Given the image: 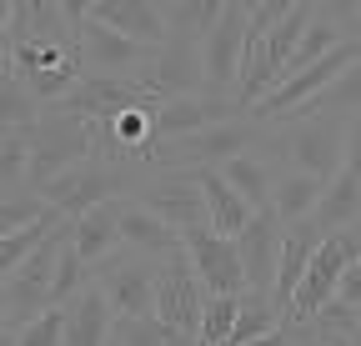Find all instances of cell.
<instances>
[{
	"label": "cell",
	"instance_id": "cb8c5ba5",
	"mask_svg": "<svg viewBox=\"0 0 361 346\" xmlns=\"http://www.w3.org/2000/svg\"><path fill=\"white\" fill-rule=\"evenodd\" d=\"M45 116V106L25 91V80L16 70L0 75V131H35Z\"/></svg>",
	"mask_w": 361,
	"mask_h": 346
},
{
	"label": "cell",
	"instance_id": "30bf717a",
	"mask_svg": "<svg viewBox=\"0 0 361 346\" xmlns=\"http://www.w3.org/2000/svg\"><path fill=\"white\" fill-rule=\"evenodd\" d=\"M201 316H206V286L191 271L186 251L161 261V291H156V321H166L171 331L191 336L201 346Z\"/></svg>",
	"mask_w": 361,
	"mask_h": 346
},
{
	"label": "cell",
	"instance_id": "f546056e",
	"mask_svg": "<svg viewBox=\"0 0 361 346\" xmlns=\"http://www.w3.org/2000/svg\"><path fill=\"white\" fill-rule=\"evenodd\" d=\"M171 336L176 331L156 316H116V326H111L116 346H171Z\"/></svg>",
	"mask_w": 361,
	"mask_h": 346
},
{
	"label": "cell",
	"instance_id": "4316f807",
	"mask_svg": "<svg viewBox=\"0 0 361 346\" xmlns=\"http://www.w3.org/2000/svg\"><path fill=\"white\" fill-rule=\"evenodd\" d=\"M276 326H281V311L271 307V296H256V291H246V296H241V316H236V331H231V341H226V346H251V341L271 336Z\"/></svg>",
	"mask_w": 361,
	"mask_h": 346
},
{
	"label": "cell",
	"instance_id": "f35d334b",
	"mask_svg": "<svg viewBox=\"0 0 361 346\" xmlns=\"http://www.w3.org/2000/svg\"><path fill=\"white\" fill-rule=\"evenodd\" d=\"M0 346H20V331H16V326H6V331H0Z\"/></svg>",
	"mask_w": 361,
	"mask_h": 346
},
{
	"label": "cell",
	"instance_id": "2e32d148",
	"mask_svg": "<svg viewBox=\"0 0 361 346\" xmlns=\"http://www.w3.org/2000/svg\"><path fill=\"white\" fill-rule=\"evenodd\" d=\"M121 241L135 251V256H151V261H171L180 256V231H171L156 211H146L135 196H121Z\"/></svg>",
	"mask_w": 361,
	"mask_h": 346
},
{
	"label": "cell",
	"instance_id": "44dd1931",
	"mask_svg": "<svg viewBox=\"0 0 361 346\" xmlns=\"http://www.w3.org/2000/svg\"><path fill=\"white\" fill-rule=\"evenodd\" d=\"M226 186H231L251 211H271V196H276V171H271L266 156H236L221 166Z\"/></svg>",
	"mask_w": 361,
	"mask_h": 346
},
{
	"label": "cell",
	"instance_id": "7a4b0ae2",
	"mask_svg": "<svg viewBox=\"0 0 361 346\" xmlns=\"http://www.w3.org/2000/svg\"><path fill=\"white\" fill-rule=\"evenodd\" d=\"M90 156H96V136H90V125L45 111L40 125L30 131V176H25L30 196H40L56 176H66L71 166H80V161H90Z\"/></svg>",
	"mask_w": 361,
	"mask_h": 346
},
{
	"label": "cell",
	"instance_id": "8fae6325",
	"mask_svg": "<svg viewBox=\"0 0 361 346\" xmlns=\"http://www.w3.org/2000/svg\"><path fill=\"white\" fill-rule=\"evenodd\" d=\"M156 101H180V96H211L206 91V61H201V46L196 40H180L171 35L166 51H156V61L135 75Z\"/></svg>",
	"mask_w": 361,
	"mask_h": 346
},
{
	"label": "cell",
	"instance_id": "1f68e13d",
	"mask_svg": "<svg viewBox=\"0 0 361 346\" xmlns=\"http://www.w3.org/2000/svg\"><path fill=\"white\" fill-rule=\"evenodd\" d=\"M51 211L40 196H0V236H16L25 226H35L40 216Z\"/></svg>",
	"mask_w": 361,
	"mask_h": 346
},
{
	"label": "cell",
	"instance_id": "ffe728a7",
	"mask_svg": "<svg viewBox=\"0 0 361 346\" xmlns=\"http://www.w3.org/2000/svg\"><path fill=\"white\" fill-rule=\"evenodd\" d=\"M322 196H326V186L316 176H306V171H281V176H276V196H271V211H276L281 226H301V221L316 216Z\"/></svg>",
	"mask_w": 361,
	"mask_h": 346
},
{
	"label": "cell",
	"instance_id": "4fadbf2b",
	"mask_svg": "<svg viewBox=\"0 0 361 346\" xmlns=\"http://www.w3.org/2000/svg\"><path fill=\"white\" fill-rule=\"evenodd\" d=\"M85 11H90V20L111 25L116 35L135 40L146 51H166V40H171L166 6H156V0H90Z\"/></svg>",
	"mask_w": 361,
	"mask_h": 346
},
{
	"label": "cell",
	"instance_id": "ab89813d",
	"mask_svg": "<svg viewBox=\"0 0 361 346\" xmlns=\"http://www.w3.org/2000/svg\"><path fill=\"white\" fill-rule=\"evenodd\" d=\"M356 40H361V6H356Z\"/></svg>",
	"mask_w": 361,
	"mask_h": 346
},
{
	"label": "cell",
	"instance_id": "5bb4252c",
	"mask_svg": "<svg viewBox=\"0 0 361 346\" xmlns=\"http://www.w3.org/2000/svg\"><path fill=\"white\" fill-rule=\"evenodd\" d=\"M236 246H241V261H246V286L256 296H271L276 261H281V246H286V226L276 221V211H256L251 226L236 236Z\"/></svg>",
	"mask_w": 361,
	"mask_h": 346
},
{
	"label": "cell",
	"instance_id": "7402d4cb",
	"mask_svg": "<svg viewBox=\"0 0 361 346\" xmlns=\"http://www.w3.org/2000/svg\"><path fill=\"white\" fill-rule=\"evenodd\" d=\"M311 221L322 226L326 236H336V231H346V226L361 221V181L351 176V171H341V176L326 186V196H322V206H316Z\"/></svg>",
	"mask_w": 361,
	"mask_h": 346
},
{
	"label": "cell",
	"instance_id": "8d00e7d4",
	"mask_svg": "<svg viewBox=\"0 0 361 346\" xmlns=\"http://www.w3.org/2000/svg\"><path fill=\"white\" fill-rule=\"evenodd\" d=\"M11 20H16V0H0V40L11 35Z\"/></svg>",
	"mask_w": 361,
	"mask_h": 346
},
{
	"label": "cell",
	"instance_id": "603a6c76",
	"mask_svg": "<svg viewBox=\"0 0 361 346\" xmlns=\"http://www.w3.org/2000/svg\"><path fill=\"white\" fill-rule=\"evenodd\" d=\"M61 226H66V216H61V211H45L35 226L16 231V236H0V286H6V281H11L25 261H30V251H35L40 241H51Z\"/></svg>",
	"mask_w": 361,
	"mask_h": 346
},
{
	"label": "cell",
	"instance_id": "d6986e66",
	"mask_svg": "<svg viewBox=\"0 0 361 346\" xmlns=\"http://www.w3.org/2000/svg\"><path fill=\"white\" fill-rule=\"evenodd\" d=\"M196 176H201V191H206V216H211V231L216 236H241L246 226H251V206L231 191V186H226V176H221V171H196Z\"/></svg>",
	"mask_w": 361,
	"mask_h": 346
},
{
	"label": "cell",
	"instance_id": "d590c367",
	"mask_svg": "<svg viewBox=\"0 0 361 346\" xmlns=\"http://www.w3.org/2000/svg\"><path fill=\"white\" fill-rule=\"evenodd\" d=\"M251 346H296V326H291V321H281L271 336H261V341H251Z\"/></svg>",
	"mask_w": 361,
	"mask_h": 346
},
{
	"label": "cell",
	"instance_id": "d4e9b609",
	"mask_svg": "<svg viewBox=\"0 0 361 346\" xmlns=\"http://www.w3.org/2000/svg\"><path fill=\"white\" fill-rule=\"evenodd\" d=\"M221 6H226V0H171V6H166L171 35L206 46V35H211V30H216V20H221Z\"/></svg>",
	"mask_w": 361,
	"mask_h": 346
},
{
	"label": "cell",
	"instance_id": "e575fe53",
	"mask_svg": "<svg viewBox=\"0 0 361 346\" xmlns=\"http://www.w3.org/2000/svg\"><path fill=\"white\" fill-rule=\"evenodd\" d=\"M336 301H346V307L361 311V261L346 266V276H341V286H336Z\"/></svg>",
	"mask_w": 361,
	"mask_h": 346
},
{
	"label": "cell",
	"instance_id": "4dcf8cb0",
	"mask_svg": "<svg viewBox=\"0 0 361 346\" xmlns=\"http://www.w3.org/2000/svg\"><path fill=\"white\" fill-rule=\"evenodd\" d=\"M85 286H90V266L75 256V246H66V251H61V266H56V286H51V307H56V311L71 307Z\"/></svg>",
	"mask_w": 361,
	"mask_h": 346
},
{
	"label": "cell",
	"instance_id": "7bdbcfd3",
	"mask_svg": "<svg viewBox=\"0 0 361 346\" xmlns=\"http://www.w3.org/2000/svg\"><path fill=\"white\" fill-rule=\"evenodd\" d=\"M111 346H116V341H111Z\"/></svg>",
	"mask_w": 361,
	"mask_h": 346
},
{
	"label": "cell",
	"instance_id": "f1b7e54d",
	"mask_svg": "<svg viewBox=\"0 0 361 346\" xmlns=\"http://www.w3.org/2000/svg\"><path fill=\"white\" fill-rule=\"evenodd\" d=\"M241 316V296H206V316H201V346H226Z\"/></svg>",
	"mask_w": 361,
	"mask_h": 346
},
{
	"label": "cell",
	"instance_id": "d6a6232c",
	"mask_svg": "<svg viewBox=\"0 0 361 346\" xmlns=\"http://www.w3.org/2000/svg\"><path fill=\"white\" fill-rule=\"evenodd\" d=\"M20 346H66V311H45L40 321L20 326Z\"/></svg>",
	"mask_w": 361,
	"mask_h": 346
},
{
	"label": "cell",
	"instance_id": "7c38bea8",
	"mask_svg": "<svg viewBox=\"0 0 361 346\" xmlns=\"http://www.w3.org/2000/svg\"><path fill=\"white\" fill-rule=\"evenodd\" d=\"M80 46H85V75H130L135 80V75L156 61V51H146V46H135V40L116 35L101 20H90V11L80 20Z\"/></svg>",
	"mask_w": 361,
	"mask_h": 346
},
{
	"label": "cell",
	"instance_id": "5b68a950",
	"mask_svg": "<svg viewBox=\"0 0 361 346\" xmlns=\"http://www.w3.org/2000/svg\"><path fill=\"white\" fill-rule=\"evenodd\" d=\"M135 201H141L146 211H156L161 221L171 231H201L211 226L206 216V191H201V176L196 171H156V176H146V186L135 191Z\"/></svg>",
	"mask_w": 361,
	"mask_h": 346
},
{
	"label": "cell",
	"instance_id": "b9f144b4",
	"mask_svg": "<svg viewBox=\"0 0 361 346\" xmlns=\"http://www.w3.org/2000/svg\"><path fill=\"white\" fill-rule=\"evenodd\" d=\"M351 346H361V336H356V341H351Z\"/></svg>",
	"mask_w": 361,
	"mask_h": 346
},
{
	"label": "cell",
	"instance_id": "6da1fadb",
	"mask_svg": "<svg viewBox=\"0 0 361 346\" xmlns=\"http://www.w3.org/2000/svg\"><path fill=\"white\" fill-rule=\"evenodd\" d=\"M141 186H146L141 166H106V161L90 156V161L71 166L66 176H56L51 186L40 191V201L51 211H61L66 221H80L85 211H96L106 201H121V191H141Z\"/></svg>",
	"mask_w": 361,
	"mask_h": 346
},
{
	"label": "cell",
	"instance_id": "9c48e42d",
	"mask_svg": "<svg viewBox=\"0 0 361 346\" xmlns=\"http://www.w3.org/2000/svg\"><path fill=\"white\" fill-rule=\"evenodd\" d=\"M156 101L141 80H130V75H80V85L61 101V106H45V111H56L66 121H111L121 111H135V106H146Z\"/></svg>",
	"mask_w": 361,
	"mask_h": 346
},
{
	"label": "cell",
	"instance_id": "e0dca14e",
	"mask_svg": "<svg viewBox=\"0 0 361 346\" xmlns=\"http://www.w3.org/2000/svg\"><path fill=\"white\" fill-rule=\"evenodd\" d=\"M71 246H75V256L96 271L101 261H111V256L126 246L121 241V206L116 201H106V206H96V211H85L80 221L71 226Z\"/></svg>",
	"mask_w": 361,
	"mask_h": 346
},
{
	"label": "cell",
	"instance_id": "277c9868",
	"mask_svg": "<svg viewBox=\"0 0 361 346\" xmlns=\"http://www.w3.org/2000/svg\"><path fill=\"white\" fill-rule=\"evenodd\" d=\"M286 156L296 161V171L316 176L322 186H331L341 171H346V121L341 116H306V121H291L286 131Z\"/></svg>",
	"mask_w": 361,
	"mask_h": 346
},
{
	"label": "cell",
	"instance_id": "74e56055",
	"mask_svg": "<svg viewBox=\"0 0 361 346\" xmlns=\"http://www.w3.org/2000/svg\"><path fill=\"white\" fill-rule=\"evenodd\" d=\"M6 70H11V35L0 40V75H6Z\"/></svg>",
	"mask_w": 361,
	"mask_h": 346
},
{
	"label": "cell",
	"instance_id": "484cf974",
	"mask_svg": "<svg viewBox=\"0 0 361 346\" xmlns=\"http://www.w3.org/2000/svg\"><path fill=\"white\" fill-rule=\"evenodd\" d=\"M30 131H0V196H30Z\"/></svg>",
	"mask_w": 361,
	"mask_h": 346
},
{
	"label": "cell",
	"instance_id": "836d02e7",
	"mask_svg": "<svg viewBox=\"0 0 361 346\" xmlns=\"http://www.w3.org/2000/svg\"><path fill=\"white\" fill-rule=\"evenodd\" d=\"M346 171L361 181V116L346 121Z\"/></svg>",
	"mask_w": 361,
	"mask_h": 346
},
{
	"label": "cell",
	"instance_id": "9a60e30c",
	"mask_svg": "<svg viewBox=\"0 0 361 346\" xmlns=\"http://www.w3.org/2000/svg\"><path fill=\"white\" fill-rule=\"evenodd\" d=\"M326 231L316 221H301V226H286V246H281V261H276V286H271V307H276L281 316H291V296L296 286L306 281L311 271V256L322 251Z\"/></svg>",
	"mask_w": 361,
	"mask_h": 346
},
{
	"label": "cell",
	"instance_id": "3957f363",
	"mask_svg": "<svg viewBox=\"0 0 361 346\" xmlns=\"http://www.w3.org/2000/svg\"><path fill=\"white\" fill-rule=\"evenodd\" d=\"M90 281L106 291L116 316H156L161 261H151V256H135L130 246H121L111 261H101L96 271H90Z\"/></svg>",
	"mask_w": 361,
	"mask_h": 346
},
{
	"label": "cell",
	"instance_id": "52a82bcc",
	"mask_svg": "<svg viewBox=\"0 0 361 346\" xmlns=\"http://www.w3.org/2000/svg\"><path fill=\"white\" fill-rule=\"evenodd\" d=\"M246 30H251V6H241V0H226L216 30L206 35V46H201L206 91H211V96H226V101H231L236 75H241V56H246Z\"/></svg>",
	"mask_w": 361,
	"mask_h": 346
},
{
	"label": "cell",
	"instance_id": "60d3db41",
	"mask_svg": "<svg viewBox=\"0 0 361 346\" xmlns=\"http://www.w3.org/2000/svg\"><path fill=\"white\" fill-rule=\"evenodd\" d=\"M0 321H6V301H0Z\"/></svg>",
	"mask_w": 361,
	"mask_h": 346
},
{
	"label": "cell",
	"instance_id": "ac0fdd59",
	"mask_svg": "<svg viewBox=\"0 0 361 346\" xmlns=\"http://www.w3.org/2000/svg\"><path fill=\"white\" fill-rule=\"evenodd\" d=\"M66 311V346H111V326H116V311H111V301L106 291L90 281Z\"/></svg>",
	"mask_w": 361,
	"mask_h": 346
},
{
	"label": "cell",
	"instance_id": "8992f818",
	"mask_svg": "<svg viewBox=\"0 0 361 346\" xmlns=\"http://www.w3.org/2000/svg\"><path fill=\"white\" fill-rule=\"evenodd\" d=\"M180 251H186L191 271L201 276L206 296H246V261H241V246L231 236H216L211 226L186 231L180 236Z\"/></svg>",
	"mask_w": 361,
	"mask_h": 346
},
{
	"label": "cell",
	"instance_id": "83f0119b",
	"mask_svg": "<svg viewBox=\"0 0 361 346\" xmlns=\"http://www.w3.org/2000/svg\"><path fill=\"white\" fill-rule=\"evenodd\" d=\"M346 111H356V116H361V61H356V66L331 85L326 96H316L296 121H306V116H346Z\"/></svg>",
	"mask_w": 361,
	"mask_h": 346
},
{
	"label": "cell",
	"instance_id": "ba28073f",
	"mask_svg": "<svg viewBox=\"0 0 361 346\" xmlns=\"http://www.w3.org/2000/svg\"><path fill=\"white\" fill-rule=\"evenodd\" d=\"M221 121H241V106H236V101H226V96H180V101H156V106H151V131H156V141H151L146 151H156V146H176V141H186V136H201V131H211V125H221ZM146 151H141V161H146Z\"/></svg>",
	"mask_w": 361,
	"mask_h": 346
}]
</instances>
